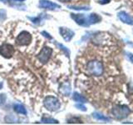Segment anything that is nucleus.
<instances>
[{"label": "nucleus", "instance_id": "nucleus-4", "mask_svg": "<svg viewBox=\"0 0 133 125\" xmlns=\"http://www.w3.org/2000/svg\"><path fill=\"white\" fill-rule=\"evenodd\" d=\"M32 42V35L27 31L21 32L16 39V43L20 46H27Z\"/></svg>", "mask_w": 133, "mask_h": 125}, {"label": "nucleus", "instance_id": "nucleus-27", "mask_svg": "<svg viewBox=\"0 0 133 125\" xmlns=\"http://www.w3.org/2000/svg\"><path fill=\"white\" fill-rule=\"evenodd\" d=\"M0 2H2L3 3H8V2H9V0H0Z\"/></svg>", "mask_w": 133, "mask_h": 125}, {"label": "nucleus", "instance_id": "nucleus-2", "mask_svg": "<svg viewBox=\"0 0 133 125\" xmlns=\"http://www.w3.org/2000/svg\"><path fill=\"white\" fill-rule=\"evenodd\" d=\"M44 107L50 112H55L58 110L61 107V103L57 98L53 96H48L44 98L43 101Z\"/></svg>", "mask_w": 133, "mask_h": 125}, {"label": "nucleus", "instance_id": "nucleus-22", "mask_svg": "<svg viewBox=\"0 0 133 125\" xmlns=\"http://www.w3.org/2000/svg\"><path fill=\"white\" fill-rule=\"evenodd\" d=\"M75 107L76 108H77L78 109H80V110H82V111H87V108L84 106V105H82V104H76L75 105Z\"/></svg>", "mask_w": 133, "mask_h": 125}, {"label": "nucleus", "instance_id": "nucleus-5", "mask_svg": "<svg viewBox=\"0 0 133 125\" xmlns=\"http://www.w3.org/2000/svg\"><path fill=\"white\" fill-rule=\"evenodd\" d=\"M52 53V49L51 48L45 46V47L42 48L40 53L37 54V59H38L42 64H46L47 62H48L49 58H51Z\"/></svg>", "mask_w": 133, "mask_h": 125}, {"label": "nucleus", "instance_id": "nucleus-18", "mask_svg": "<svg viewBox=\"0 0 133 125\" xmlns=\"http://www.w3.org/2000/svg\"><path fill=\"white\" fill-rule=\"evenodd\" d=\"M57 46H58V47H59V48H60L62 50V51H63V52L65 53V54H66V56L69 57L70 51H69V50H68V48H66V47H65V46H63V45L61 44V43H57Z\"/></svg>", "mask_w": 133, "mask_h": 125}, {"label": "nucleus", "instance_id": "nucleus-26", "mask_svg": "<svg viewBox=\"0 0 133 125\" xmlns=\"http://www.w3.org/2000/svg\"><path fill=\"white\" fill-rule=\"evenodd\" d=\"M109 2H110V0H101V1H100V3L105 4V3H109Z\"/></svg>", "mask_w": 133, "mask_h": 125}, {"label": "nucleus", "instance_id": "nucleus-30", "mask_svg": "<svg viewBox=\"0 0 133 125\" xmlns=\"http://www.w3.org/2000/svg\"><path fill=\"white\" fill-rule=\"evenodd\" d=\"M2 87H3V84H2V83H0V89H2Z\"/></svg>", "mask_w": 133, "mask_h": 125}, {"label": "nucleus", "instance_id": "nucleus-9", "mask_svg": "<svg viewBox=\"0 0 133 125\" xmlns=\"http://www.w3.org/2000/svg\"><path fill=\"white\" fill-rule=\"evenodd\" d=\"M59 33H60L62 38L66 42L71 41L74 36V32L72 30H71V29L68 28H63V27L59 28Z\"/></svg>", "mask_w": 133, "mask_h": 125}, {"label": "nucleus", "instance_id": "nucleus-20", "mask_svg": "<svg viewBox=\"0 0 133 125\" xmlns=\"http://www.w3.org/2000/svg\"><path fill=\"white\" fill-rule=\"evenodd\" d=\"M6 99H7V97H6V95H5V94L0 93V106H2L3 104L5 103Z\"/></svg>", "mask_w": 133, "mask_h": 125}, {"label": "nucleus", "instance_id": "nucleus-28", "mask_svg": "<svg viewBox=\"0 0 133 125\" xmlns=\"http://www.w3.org/2000/svg\"><path fill=\"white\" fill-rule=\"evenodd\" d=\"M58 1H60L62 3H68V2H70L71 0H58Z\"/></svg>", "mask_w": 133, "mask_h": 125}, {"label": "nucleus", "instance_id": "nucleus-16", "mask_svg": "<svg viewBox=\"0 0 133 125\" xmlns=\"http://www.w3.org/2000/svg\"><path fill=\"white\" fill-rule=\"evenodd\" d=\"M92 117L94 118L100 120V121H110V118H107V117H105L104 115L99 114V113H93L92 114Z\"/></svg>", "mask_w": 133, "mask_h": 125}, {"label": "nucleus", "instance_id": "nucleus-14", "mask_svg": "<svg viewBox=\"0 0 133 125\" xmlns=\"http://www.w3.org/2000/svg\"><path fill=\"white\" fill-rule=\"evenodd\" d=\"M73 100H75L76 102H79V103H87V98L83 97L82 95L79 94L77 93H73V97H72Z\"/></svg>", "mask_w": 133, "mask_h": 125}, {"label": "nucleus", "instance_id": "nucleus-7", "mask_svg": "<svg viewBox=\"0 0 133 125\" xmlns=\"http://www.w3.org/2000/svg\"><path fill=\"white\" fill-rule=\"evenodd\" d=\"M39 7L41 8H44V9L48 10H55L57 8H60L61 6L58 4L48 1V0H40L39 1Z\"/></svg>", "mask_w": 133, "mask_h": 125}, {"label": "nucleus", "instance_id": "nucleus-11", "mask_svg": "<svg viewBox=\"0 0 133 125\" xmlns=\"http://www.w3.org/2000/svg\"><path fill=\"white\" fill-rule=\"evenodd\" d=\"M87 21L89 24H94L101 21V17L96 14H91L87 17Z\"/></svg>", "mask_w": 133, "mask_h": 125}, {"label": "nucleus", "instance_id": "nucleus-19", "mask_svg": "<svg viewBox=\"0 0 133 125\" xmlns=\"http://www.w3.org/2000/svg\"><path fill=\"white\" fill-rule=\"evenodd\" d=\"M69 8H72L75 10H89V7H77V6H68Z\"/></svg>", "mask_w": 133, "mask_h": 125}, {"label": "nucleus", "instance_id": "nucleus-13", "mask_svg": "<svg viewBox=\"0 0 133 125\" xmlns=\"http://www.w3.org/2000/svg\"><path fill=\"white\" fill-rule=\"evenodd\" d=\"M60 91L63 94H65L66 96H68L70 93V91H71V87L69 85V83H63V84H62L60 88Z\"/></svg>", "mask_w": 133, "mask_h": 125}, {"label": "nucleus", "instance_id": "nucleus-3", "mask_svg": "<svg viewBox=\"0 0 133 125\" xmlns=\"http://www.w3.org/2000/svg\"><path fill=\"white\" fill-rule=\"evenodd\" d=\"M131 110L127 105H116L112 108V114L117 119H122L130 114Z\"/></svg>", "mask_w": 133, "mask_h": 125}, {"label": "nucleus", "instance_id": "nucleus-21", "mask_svg": "<svg viewBox=\"0 0 133 125\" xmlns=\"http://www.w3.org/2000/svg\"><path fill=\"white\" fill-rule=\"evenodd\" d=\"M68 123H82V121L79 119V118H71V119H69L68 120Z\"/></svg>", "mask_w": 133, "mask_h": 125}, {"label": "nucleus", "instance_id": "nucleus-6", "mask_svg": "<svg viewBox=\"0 0 133 125\" xmlns=\"http://www.w3.org/2000/svg\"><path fill=\"white\" fill-rule=\"evenodd\" d=\"M14 54V46L9 43H3L0 46V55L5 58H10Z\"/></svg>", "mask_w": 133, "mask_h": 125}, {"label": "nucleus", "instance_id": "nucleus-29", "mask_svg": "<svg viewBox=\"0 0 133 125\" xmlns=\"http://www.w3.org/2000/svg\"><path fill=\"white\" fill-rule=\"evenodd\" d=\"M14 1H16V2H23L24 0H14Z\"/></svg>", "mask_w": 133, "mask_h": 125}, {"label": "nucleus", "instance_id": "nucleus-25", "mask_svg": "<svg viewBox=\"0 0 133 125\" xmlns=\"http://www.w3.org/2000/svg\"><path fill=\"white\" fill-rule=\"evenodd\" d=\"M127 56L129 58V59H130V61L131 63H133V54H131V53H127Z\"/></svg>", "mask_w": 133, "mask_h": 125}, {"label": "nucleus", "instance_id": "nucleus-10", "mask_svg": "<svg viewBox=\"0 0 133 125\" xmlns=\"http://www.w3.org/2000/svg\"><path fill=\"white\" fill-rule=\"evenodd\" d=\"M118 17H119V18L121 19V21L123 22L124 23H127V24H129V25H132L133 24V18H131V17L128 14H127L126 12H124V11L120 12L118 14Z\"/></svg>", "mask_w": 133, "mask_h": 125}, {"label": "nucleus", "instance_id": "nucleus-8", "mask_svg": "<svg viewBox=\"0 0 133 125\" xmlns=\"http://www.w3.org/2000/svg\"><path fill=\"white\" fill-rule=\"evenodd\" d=\"M71 18H72L75 22H76L78 25L81 26H88V21H87V18L84 14H71Z\"/></svg>", "mask_w": 133, "mask_h": 125}, {"label": "nucleus", "instance_id": "nucleus-24", "mask_svg": "<svg viewBox=\"0 0 133 125\" xmlns=\"http://www.w3.org/2000/svg\"><path fill=\"white\" fill-rule=\"evenodd\" d=\"M42 33L43 34V36H45L46 38H48V39H52V37L51 36H49V34L47 33V32H42Z\"/></svg>", "mask_w": 133, "mask_h": 125}, {"label": "nucleus", "instance_id": "nucleus-17", "mask_svg": "<svg viewBox=\"0 0 133 125\" xmlns=\"http://www.w3.org/2000/svg\"><path fill=\"white\" fill-rule=\"evenodd\" d=\"M28 18L30 19L33 23H35V24H40V22H42V19H43V16L35 17V18H30V17H28Z\"/></svg>", "mask_w": 133, "mask_h": 125}, {"label": "nucleus", "instance_id": "nucleus-15", "mask_svg": "<svg viewBox=\"0 0 133 125\" xmlns=\"http://www.w3.org/2000/svg\"><path fill=\"white\" fill-rule=\"evenodd\" d=\"M41 121H42V123H59L57 120L51 118V117H48V116L43 117Z\"/></svg>", "mask_w": 133, "mask_h": 125}, {"label": "nucleus", "instance_id": "nucleus-23", "mask_svg": "<svg viewBox=\"0 0 133 125\" xmlns=\"http://www.w3.org/2000/svg\"><path fill=\"white\" fill-rule=\"evenodd\" d=\"M0 18L2 20L6 18V11L5 10H3V9L0 10Z\"/></svg>", "mask_w": 133, "mask_h": 125}, {"label": "nucleus", "instance_id": "nucleus-12", "mask_svg": "<svg viewBox=\"0 0 133 125\" xmlns=\"http://www.w3.org/2000/svg\"><path fill=\"white\" fill-rule=\"evenodd\" d=\"M14 109L16 113L18 114H24L26 115L27 114V111H26V108H24L23 105L22 104H19V103H15L14 105Z\"/></svg>", "mask_w": 133, "mask_h": 125}, {"label": "nucleus", "instance_id": "nucleus-1", "mask_svg": "<svg viewBox=\"0 0 133 125\" xmlns=\"http://www.w3.org/2000/svg\"><path fill=\"white\" fill-rule=\"evenodd\" d=\"M87 70L91 75L93 76H101L104 72L103 64L100 61L97 60H91L87 63Z\"/></svg>", "mask_w": 133, "mask_h": 125}]
</instances>
